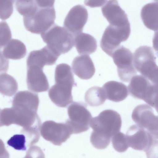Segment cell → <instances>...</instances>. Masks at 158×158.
<instances>
[{"label": "cell", "mask_w": 158, "mask_h": 158, "mask_svg": "<svg viewBox=\"0 0 158 158\" xmlns=\"http://www.w3.org/2000/svg\"><path fill=\"white\" fill-rule=\"evenodd\" d=\"M39 100L37 94L28 91H20L14 97L12 106H27L38 110Z\"/></svg>", "instance_id": "7402d4cb"}, {"label": "cell", "mask_w": 158, "mask_h": 158, "mask_svg": "<svg viewBox=\"0 0 158 158\" xmlns=\"http://www.w3.org/2000/svg\"><path fill=\"white\" fill-rule=\"evenodd\" d=\"M152 48L141 46L135 51L133 63L135 69L152 82L158 84V67Z\"/></svg>", "instance_id": "3957f363"}, {"label": "cell", "mask_w": 158, "mask_h": 158, "mask_svg": "<svg viewBox=\"0 0 158 158\" xmlns=\"http://www.w3.org/2000/svg\"><path fill=\"white\" fill-rule=\"evenodd\" d=\"M74 46L80 55H89L96 50L97 42L91 35L84 33H81L74 37Z\"/></svg>", "instance_id": "d6986e66"}, {"label": "cell", "mask_w": 158, "mask_h": 158, "mask_svg": "<svg viewBox=\"0 0 158 158\" xmlns=\"http://www.w3.org/2000/svg\"><path fill=\"white\" fill-rule=\"evenodd\" d=\"M7 143L16 150H25L27 148L25 136L22 134L14 135L8 141Z\"/></svg>", "instance_id": "f546056e"}, {"label": "cell", "mask_w": 158, "mask_h": 158, "mask_svg": "<svg viewBox=\"0 0 158 158\" xmlns=\"http://www.w3.org/2000/svg\"><path fill=\"white\" fill-rule=\"evenodd\" d=\"M126 135L129 147L145 152L148 157L153 155V151L157 146L158 139L136 124L129 127Z\"/></svg>", "instance_id": "8992f818"}, {"label": "cell", "mask_w": 158, "mask_h": 158, "mask_svg": "<svg viewBox=\"0 0 158 158\" xmlns=\"http://www.w3.org/2000/svg\"><path fill=\"white\" fill-rule=\"evenodd\" d=\"M131 32L130 24L122 26L109 25L106 29L100 42V46L106 54L111 57L121 42L127 40Z\"/></svg>", "instance_id": "ba28073f"}, {"label": "cell", "mask_w": 158, "mask_h": 158, "mask_svg": "<svg viewBox=\"0 0 158 158\" xmlns=\"http://www.w3.org/2000/svg\"><path fill=\"white\" fill-rule=\"evenodd\" d=\"M27 66L26 81L28 89L36 93L47 91L49 84L43 68L33 65Z\"/></svg>", "instance_id": "5bb4252c"}, {"label": "cell", "mask_w": 158, "mask_h": 158, "mask_svg": "<svg viewBox=\"0 0 158 158\" xmlns=\"http://www.w3.org/2000/svg\"><path fill=\"white\" fill-rule=\"evenodd\" d=\"M12 37L11 31L6 22H0V49L5 46Z\"/></svg>", "instance_id": "4dcf8cb0"}, {"label": "cell", "mask_w": 158, "mask_h": 158, "mask_svg": "<svg viewBox=\"0 0 158 158\" xmlns=\"http://www.w3.org/2000/svg\"><path fill=\"white\" fill-rule=\"evenodd\" d=\"M1 109H0V127L3 126L1 121V117H0V114H1Z\"/></svg>", "instance_id": "8d00e7d4"}, {"label": "cell", "mask_w": 158, "mask_h": 158, "mask_svg": "<svg viewBox=\"0 0 158 158\" xmlns=\"http://www.w3.org/2000/svg\"><path fill=\"white\" fill-rule=\"evenodd\" d=\"M87 105L81 102H73L68 107L69 118L66 123L71 127L73 134H79L87 131L89 128L92 115Z\"/></svg>", "instance_id": "9c48e42d"}, {"label": "cell", "mask_w": 158, "mask_h": 158, "mask_svg": "<svg viewBox=\"0 0 158 158\" xmlns=\"http://www.w3.org/2000/svg\"><path fill=\"white\" fill-rule=\"evenodd\" d=\"M18 89L15 79L6 73L0 74V93L8 96L13 95Z\"/></svg>", "instance_id": "cb8c5ba5"}, {"label": "cell", "mask_w": 158, "mask_h": 158, "mask_svg": "<svg viewBox=\"0 0 158 158\" xmlns=\"http://www.w3.org/2000/svg\"><path fill=\"white\" fill-rule=\"evenodd\" d=\"M40 132L45 139L58 146L65 142L73 134L71 127L66 122L57 123L51 120L43 123Z\"/></svg>", "instance_id": "8fae6325"}, {"label": "cell", "mask_w": 158, "mask_h": 158, "mask_svg": "<svg viewBox=\"0 0 158 158\" xmlns=\"http://www.w3.org/2000/svg\"><path fill=\"white\" fill-rule=\"evenodd\" d=\"M132 118L133 121L140 127L149 132L158 139V118L151 107L146 104H140L134 109Z\"/></svg>", "instance_id": "7c38bea8"}, {"label": "cell", "mask_w": 158, "mask_h": 158, "mask_svg": "<svg viewBox=\"0 0 158 158\" xmlns=\"http://www.w3.org/2000/svg\"><path fill=\"white\" fill-rule=\"evenodd\" d=\"M106 99L104 91L102 88L93 86L86 92L85 100L89 105L97 106L104 103Z\"/></svg>", "instance_id": "603a6c76"}, {"label": "cell", "mask_w": 158, "mask_h": 158, "mask_svg": "<svg viewBox=\"0 0 158 158\" xmlns=\"http://www.w3.org/2000/svg\"><path fill=\"white\" fill-rule=\"evenodd\" d=\"M40 35L44 42L59 56L74 46V36L64 27L55 23Z\"/></svg>", "instance_id": "7a4b0ae2"}, {"label": "cell", "mask_w": 158, "mask_h": 158, "mask_svg": "<svg viewBox=\"0 0 158 158\" xmlns=\"http://www.w3.org/2000/svg\"><path fill=\"white\" fill-rule=\"evenodd\" d=\"M2 53L4 56L8 59L19 60L25 56L27 49L22 41L12 39L5 46Z\"/></svg>", "instance_id": "44dd1931"}, {"label": "cell", "mask_w": 158, "mask_h": 158, "mask_svg": "<svg viewBox=\"0 0 158 158\" xmlns=\"http://www.w3.org/2000/svg\"><path fill=\"white\" fill-rule=\"evenodd\" d=\"M88 19L87 9L83 6L77 5L70 10L65 18L63 26L75 36L82 31Z\"/></svg>", "instance_id": "4fadbf2b"}, {"label": "cell", "mask_w": 158, "mask_h": 158, "mask_svg": "<svg viewBox=\"0 0 158 158\" xmlns=\"http://www.w3.org/2000/svg\"><path fill=\"white\" fill-rule=\"evenodd\" d=\"M72 66L74 73L83 79L91 78L95 71L93 62L88 55L75 57L72 62Z\"/></svg>", "instance_id": "e0dca14e"}, {"label": "cell", "mask_w": 158, "mask_h": 158, "mask_svg": "<svg viewBox=\"0 0 158 158\" xmlns=\"http://www.w3.org/2000/svg\"><path fill=\"white\" fill-rule=\"evenodd\" d=\"M106 99L118 102L125 99L128 95V88L122 82L110 81L102 86Z\"/></svg>", "instance_id": "ac0fdd59"}, {"label": "cell", "mask_w": 158, "mask_h": 158, "mask_svg": "<svg viewBox=\"0 0 158 158\" xmlns=\"http://www.w3.org/2000/svg\"><path fill=\"white\" fill-rule=\"evenodd\" d=\"M111 57L117 67L118 76L122 81L128 82L136 74L137 71L133 63V55L129 49L120 46L114 52Z\"/></svg>", "instance_id": "30bf717a"}, {"label": "cell", "mask_w": 158, "mask_h": 158, "mask_svg": "<svg viewBox=\"0 0 158 158\" xmlns=\"http://www.w3.org/2000/svg\"><path fill=\"white\" fill-rule=\"evenodd\" d=\"M141 19L144 25L154 31L158 30V2H152L144 6L141 12Z\"/></svg>", "instance_id": "ffe728a7"}, {"label": "cell", "mask_w": 158, "mask_h": 158, "mask_svg": "<svg viewBox=\"0 0 158 158\" xmlns=\"http://www.w3.org/2000/svg\"><path fill=\"white\" fill-rule=\"evenodd\" d=\"M107 0H85L84 4L92 8L99 7L104 4Z\"/></svg>", "instance_id": "836d02e7"}, {"label": "cell", "mask_w": 158, "mask_h": 158, "mask_svg": "<svg viewBox=\"0 0 158 158\" xmlns=\"http://www.w3.org/2000/svg\"><path fill=\"white\" fill-rule=\"evenodd\" d=\"M9 61L0 51V74L6 72L9 68Z\"/></svg>", "instance_id": "1f68e13d"}, {"label": "cell", "mask_w": 158, "mask_h": 158, "mask_svg": "<svg viewBox=\"0 0 158 158\" xmlns=\"http://www.w3.org/2000/svg\"><path fill=\"white\" fill-rule=\"evenodd\" d=\"M111 138L113 147L117 152H124L129 147L126 135L122 132L119 131Z\"/></svg>", "instance_id": "4316f807"}, {"label": "cell", "mask_w": 158, "mask_h": 158, "mask_svg": "<svg viewBox=\"0 0 158 158\" xmlns=\"http://www.w3.org/2000/svg\"><path fill=\"white\" fill-rule=\"evenodd\" d=\"M15 6L18 12L23 16L31 12L37 6L35 0H16Z\"/></svg>", "instance_id": "83f0119b"}, {"label": "cell", "mask_w": 158, "mask_h": 158, "mask_svg": "<svg viewBox=\"0 0 158 158\" xmlns=\"http://www.w3.org/2000/svg\"><path fill=\"white\" fill-rule=\"evenodd\" d=\"M155 0V1H156H156H157V0Z\"/></svg>", "instance_id": "74e56055"}, {"label": "cell", "mask_w": 158, "mask_h": 158, "mask_svg": "<svg viewBox=\"0 0 158 158\" xmlns=\"http://www.w3.org/2000/svg\"><path fill=\"white\" fill-rule=\"evenodd\" d=\"M59 56L48 46L31 52L27 60V65H33L43 68L45 65L55 64Z\"/></svg>", "instance_id": "2e32d148"}, {"label": "cell", "mask_w": 158, "mask_h": 158, "mask_svg": "<svg viewBox=\"0 0 158 158\" xmlns=\"http://www.w3.org/2000/svg\"><path fill=\"white\" fill-rule=\"evenodd\" d=\"M121 125L120 115L112 110L103 111L97 116L92 118L90 122L93 131L111 138L120 131Z\"/></svg>", "instance_id": "52a82bcc"}, {"label": "cell", "mask_w": 158, "mask_h": 158, "mask_svg": "<svg viewBox=\"0 0 158 158\" xmlns=\"http://www.w3.org/2000/svg\"><path fill=\"white\" fill-rule=\"evenodd\" d=\"M103 16L110 25L122 26L130 24L127 15L117 0H109L102 8Z\"/></svg>", "instance_id": "9a60e30c"}, {"label": "cell", "mask_w": 158, "mask_h": 158, "mask_svg": "<svg viewBox=\"0 0 158 158\" xmlns=\"http://www.w3.org/2000/svg\"><path fill=\"white\" fill-rule=\"evenodd\" d=\"M55 83L48 91L52 101L58 106L66 107L73 101L72 90L75 85L70 66L61 63L56 66L55 73Z\"/></svg>", "instance_id": "6da1fadb"}, {"label": "cell", "mask_w": 158, "mask_h": 158, "mask_svg": "<svg viewBox=\"0 0 158 158\" xmlns=\"http://www.w3.org/2000/svg\"><path fill=\"white\" fill-rule=\"evenodd\" d=\"M9 157V152L6 149L3 142L0 139V158H8Z\"/></svg>", "instance_id": "d590c367"}, {"label": "cell", "mask_w": 158, "mask_h": 158, "mask_svg": "<svg viewBox=\"0 0 158 158\" xmlns=\"http://www.w3.org/2000/svg\"><path fill=\"white\" fill-rule=\"evenodd\" d=\"M56 17L54 7H38L31 13L23 16L24 25L28 31L41 34L55 23Z\"/></svg>", "instance_id": "5b68a950"}, {"label": "cell", "mask_w": 158, "mask_h": 158, "mask_svg": "<svg viewBox=\"0 0 158 158\" xmlns=\"http://www.w3.org/2000/svg\"><path fill=\"white\" fill-rule=\"evenodd\" d=\"M35 1L38 7L47 8L54 7L55 0H35Z\"/></svg>", "instance_id": "e575fe53"}, {"label": "cell", "mask_w": 158, "mask_h": 158, "mask_svg": "<svg viewBox=\"0 0 158 158\" xmlns=\"http://www.w3.org/2000/svg\"><path fill=\"white\" fill-rule=\"evenodd\" d=\"M40 127L35 126L23 127L21 133L25 136L27 148L32 146L39 141Z\"/></svg>", "instance_id": "d4e9b609"}, {"label": "cell", "mask_w": 158, "mask_h": 158, "mask_svg": "<svg viewBox=\"0 0 158 158\" xmlns=\"http://www.w3.org/2000/svg\"><path fill=\"white\" fill-rule=\"evenodd\" d=\"M111 138L93 131L90 137V142L95 148L103 149L109 145Z\"/></svg>", "instance_id": "484cf974"}, {"label": "cell", "mask_w": 158, "mask_h": 158, "mask_svg": "<svg viewBox=\"0 0 158 158\" xmlns=\"http://www.w3.org/2000/svg\"><path fill=\"white\" fill-rule=\"evenodd\" d=\"M128 89L131 95L142 99L157 111L158 84L154 83L142 75L133 76Z\"/></svg>", "instance_id": "277c9868"}, {"label": "cell", "mask_w": 158, "mask_h": 158, "mask_svg": "<svg viewBox=\"0 0 158 158\" xmlns=\"http://www.w3.org/2000/svg\"><path fill=\"white\" fill-rule=\"evenodd\" d=\"M44 156L42 150L38 147L34 146L30 147L27 152L25 158L34 157L35 156Z\"/></svg>", "instance_id": "d6a6232c"}, {"label": "cell", "mask_w": 158, "mask_h": 158, "mask_svg": "<svg viewBox=\"0 0 158 158\" xmlns=\"http://www.w3.org/2000/svg\"><path fill=\"white\" fill-rule=\"evenodd\" d=\"M15 0V1H16V0Z\"/></svg>", "instance_id": "f35d334b"}, {"label": "cell", "mask_w": 158, "mask_h": 158, "mask_svg": "<svg viewBox=\"0 0 158 158\" xmlns=\"http://www.w3.org/2000/svg\"><path fill=\"white\" fill-rule=\"evenodd\" d=\"M15 0H0V19L2 20L9 18L13 10Z\"/></svg>", "instance_id": "f1b7e54d"}]
</instances>
